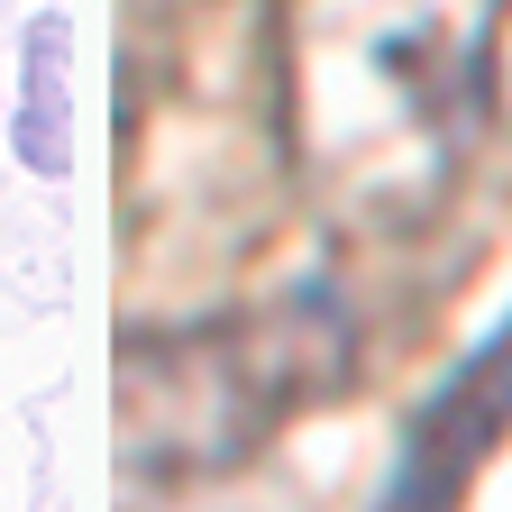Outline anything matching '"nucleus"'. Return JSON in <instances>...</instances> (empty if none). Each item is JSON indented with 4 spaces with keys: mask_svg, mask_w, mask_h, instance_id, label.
<instances>
[{
    "mask_svg": "<svg viewBox=\"0 0 512 512\" xmlns=\"http://www.w3.org/2000/svg\"><path fill=\"white\" fill-rule=\"evenodd\" d=\"M503 430H512V320L421 403L375 512H458L467 485L485 476V458L503 448Z\"/></svg>",
    "mask_w": 512,
    "mask_h": 512,
    "instance_id": "3",
    "label": "nucleus"
},
{
    "mask_svg": "<svg viewBox=\"0 0 512 512\" xmlns=\"http://www.w3.org/2000/svg\"><path fill=\"white\" fill-rule=\"evenodd\" d=\"M503 0H284V147L348 229H421L494 119Z\"/></svg>",
    "mask_w": 512,
    "mask_h": 512,
    "instance_id": "1",
    "label": "nucleus"
},
{
    "mask_svg": "<svg viewBox=\"0 0 512 512\" xmlns=\"http://www.w3.org/2000/svg\"><path fill=\"white\" fill-rule=\"evenodd\" d=\"M348 366V311L330 293H284L202 330L128 339L119 403L128 458L147 476H211L238 467L256 439H275L284 412L320 403Z\"/></svg>",
    "mask_w": 512,
    "mask_h": 512,
    "instance_id": "2",
    "label": "nucleus"
},
{
    "mask_svg": "<svg viewBox=\"0 0 512 512\" xmlns=\"http://www.w3.org/2000/svg\"><path fill=\"white\" fill-rule=\"evenodd\" d=\"M19 156L28 165H64V28L46 19L28 37V110H19Z\"/></svg>",
    "mask_w": 512,
    "mask_h": 512,
    "instance_id": "4",
    "label": "nucleus"
}]
</instances>
